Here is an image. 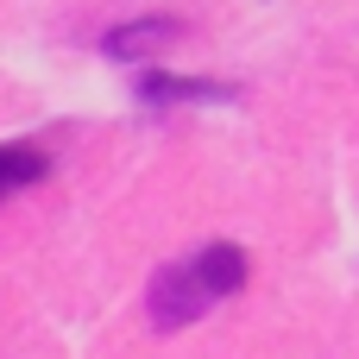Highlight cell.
I'll list each match as a JSON object with an SVG mask.
<instances>
[{
    "label": "cell",
    "instance_id": "1",
    "mask_svg": "<svg viewBox=\"0 0 359 359\" xmlns=\"http://www.w3.org/2000/svg\"><path fill=\"white\" fill-rule=\"evenodd\" d=\"M233 290H246V252L233 240H208L202 252H189V259H177V265H164L151 278V290H145L151 328H164V334L170 328H189L215 303H227Z\"/></svg>",
    "mask_w": 359,
    "mask_h": 359
},
{
    "label": "cell",
    "instance_id": "2",
    "mask_svg": "<svg viewBox=\"0 0 359 359\" xmlns=\"http://www.w3.org/2000/svg\"><path fill=\"white\" fill-rule=\"evenodd\" d=\"M183 38V19L177 13H151V19H126V25H114L107 38H101V50L107 57H145V50H158V44H177Z\"/></svg>",
    "mask_w": 359,
    "mask_h": 359
},
{
    "label": "cell",
    "instance_id": "3",
    "mask_svg": "<svg viewBox=\"0 0 359 359\" xmlns=\"http://www.w3.org/2000/svg\"><path fill=\"white\" fill-rule=\"evenodd\" d=\"M233 88H221V82H196V76H158V69H145L139 76V101L145 107H177V101H227Z\"/></svg>",
    "mask_w": 359,
    "mask_h": 359
},
{
    "label": "cell",
    "instance_id": "4",
    "mask_svg": "<svg viewBox=\"0 0 359 359\" xmlns=\"http://www.w3.org/2000/svg\"><path fill=\"white\" fill-rule=\"evenodd\" d=\"M44 170H50V151H44V145L6 139V145H0V202H6V196H19V189H32Z\"/></svg>",
    "mask_w": 359,
    "mask_h": 359
}]
</instances>
